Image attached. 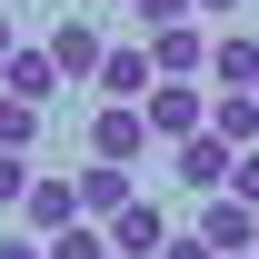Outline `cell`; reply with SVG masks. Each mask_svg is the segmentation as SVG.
<instances>
[{"label":"cell","mask_w":259,"mask_h":259,"mask_svg":"<svg viewBox=\"0 0 259 259\" xmlns=\"http://www.w3.org/2000/svg\"><path fill=\"white\" fill-rule=\"evenodd\" d=\"M150 70H160V80H199V70H209V40H199V20H180V30H150Z\"/></svg>","instance_id":"9c48e42d"},{"label":"cell","mask_w":259,"mask_h":259,"mask_svg":"<svg viewBox=\"0 0 259 259\" xmlns=\"http://www.w3.org/2000/svg\"><path fill=\"white\" fill-rule=\"evenodd\" d=\"M199 239H209V249H220V259H249L259 249V209H249V199H209V209H199Z\"/></svg>","instance_id":"277c9868"},{"label":"cell","mask_w":259,"mask_h":259,"mask_svg":"<svg viewBox=\"0 0 259 259\" xmlns=\"http://www.w3.org/2000/svg\"><path fill=\"white\" fill-rule=\"evenodd\" d=\"M10 50H20V40H10V10H0V70H10Z\"/></svg>","instance_id":"44dd1931"},{"label":"cell","mask_w":259,"mask_h":259,"mask_svg":"<svg viewBox=\"0 0 259 259\" xmlns=\"http://www.w3.org/2000/svg\"><path fill=\"white\" fill-rule=\"evenodd\" d=\"M229 199H249V209H259V150H239V160H229Z\"/></svg>","instance_id":"ac0fdd59"},{"label":"cell","mask_w":259,"mask_h":259,"mask_svg":"<svg viewBox=\"0 0 259 259\" xmlns=\"http://www.w3.org/2000/svg\"><path fill=\"white\" fill-rule=\"evenodd\" d=\"M140 110H150V140H199V130H209V90H199V80H160Z\"/></svg>","instance_id":"7a4b0ae2"},{"label":"cell","mask_w":259,"mask_h":259,"mask_svg":"<svg viewBox=\"0 0 259 259\" xmlns=\"http://www.w3.org/2000/svg\"><path fill=\"white\" fill-rule=\"evenodd\" d=\"M160 259H220V249H209L199 229H169V249H160Z\"/></svg>","instance_id":"d6986e66"},{"label":"cell","mask_w":259,"mask_h":259,"mask_svg":"<svg viewBox=\"0 0 259 259\" xmlns=\"http://www.w3.org/2000/svg\"><path fill=\"white\" fill-rule=\"evenodd\" d=\"M30 140H40V110H30V100H0V150L30 160Z\"/></svg>","instance_id":"9a60e30c"},{"label":"cell","mask_w":259,"mask_h":259,"mask_svg":"<svg viewBox=\"0 0 259 259\" xmlns=\"http://www.w3.org/2000/svg\"><path fill=\"white\" fill-rule=\"evenodd\" d=\"M0 259H50V249H40V239H0Z\"/></svg>","instance_id":"ffe728a7"},{"label":"cell","mask_w":259,"mask_h":259,"mask_svg":"<svg viewBox=\"0 0 259 259\" xmlns=\"http://www.w3.org/2000/svg\"><path fill=\"white\" fill-rule=\"evenodd\" d=\"M229 160H239V150H229L220 130H199V140H180V190L220 199V190H229Z\"/></svg>","instance_id":"5b68a950"},{"label":"cell","mask_w":259,"mask_h":259,"mask_svg":"<svg viewBox=\"0 0 259 259\" xmlns=\"http://www.w3.org/2000/svg\"><path fill=\"white\" fill-rule=\"evenodd\" d=\"M100 100H130V110H140V100L160 90V70H150V40H110V60H100V80H90Z\"/></svg>","instance_id":"3957f363"},{"label":"cell","mask_w":259,"mask_h":259,"mask_svg":"<svg viewBox=\"0 0 259 259\" xmlns=\"http://www.w3.org/2000/svg\"><path fill=\"white\" fill-rule=\"evenodd\" d=\"M209 80H220V90H259V40L249 30H220L209 40Z\"/></svg>","instance_id":"7c38bea8"},{"label":"cell","mask_w":259,"mask_h":259,"mask_svg":"<svg viewBox=\"0 0 259 259\" xmlns=\"http://www.w3.org/2000/svg\"><path fill=\"white\" fill-rule=\"evenodd\" d=\"M110 249H120V259H160L169 249V209H160V199H130L120 220H110Z\"/></svg>","instance_id":"52a82bcc"},{"label":"cell","mask_w":259,"mask_h":259,"mask_svg":"<svg viewBox=\"0 0 259 259\" xmlns=\"http://www.w3.org/2000/svg\"><path fill=\"white\" fill-rule=\"evenodd\" d=\"M180 20H199V0H140V30H180Z\"/></svg>","instance_id":"e0dca14e"},{"label":"cell","mask_w":259,"mask_h":259,"mask_svg":"<svg viewBox=\"0 0 259 259\" xmlns=\"http://www.w3.org/2000/svg\"><path fill=\"white\" fill-rule=\"evenodd\" d=\"M249 259H259V249H249Z\"/></svg>","instance_id":"d4e9b609"},{"label":"cell","mask_w":259,"mask_h":259,"mask_svg":"<svg viewBox=\"0 0 259 259\" xmlns=\"http://www.w3.org/2000/svg\"><path fill=\"white\" fill-rule=\"evenodd\" d=\"M50 90H60V60H50V40H40V50H10V70H0V100H30V110H40Z\"/></svg>","instance_id":"30bf717a"},{"label":"cell","mask_w":259,"mask_h":259,"mask_svg":"<svg viewBox=\"0 0 259 259\" xmlns=\"http://www.w3.org/2000/svg\"><path fill=\"white\" fill-rule=\"evenodd\" d=\"M50 60H60V80H100V60H110V40L80 20V10H60V30H50Z\"/></svg>","instance_id":"ba28073f"},{"label":"cell","mask_w":259,"mask_h":259,"mask_svg":"<svg viewBox=\"0 0 259 259\" xmlns=\"http://www.w3.org/2000/svg\"><path fill=\"white\" fill-rule=\"evenodd\" d=\"M90 160L140 169V160H150V110H130V100H100V120H90Z\"/></svg>","instance_id":"6da1fadb"},{"label":"cell","mask_w":259,"mask_h":259,"mask_svg":"<svg viewBox=\"0 0 259 259\" xmlns=\"http://www.w3.org/2000/svg\"><path fill=\"white\" fill-rule=\"evenodd\" d=\"M110 10H140V0H110Z\"/></svg>","instance_id":"cb8c5ba5"},{"label":"cell","mask_w":259,"mask_h":259,"mask_svg":"<svg viewBox=\"0 0 259 259\" xmlns=\"http://www.w3.org/2000/svg\"><path fill=\"white\" fill-rule=\"evenodd\" d=\"M50 259H120L110 249V220H70L60 239H50Z\"/></svg>","instance_id":"5bb4252c"},{"label":"cell","mask_w":259,"mask_h":259,"mask_svg":"<svg viewBox=\"0 0 259 259\" xmlns=\"http://www.w3.org/2000/svg\"><path fill=\"white\" fill-rule=\"evenodd\" d=\"M209 130L229 150H259V90H209Z\"/></svg>","instance_id":"4fadbf2b"},{"label":"cell","mask_w":259,"mask_h":259,"mask_svg":"<svg viewBox=\"0 0 259 259\" xmlns=\"http://www.w3.org/2000/svg\"><path fill=\"white\" fill-rule=\"evenodd\" d=\"M130 199H140V190H130V169H110V160L80 169V220H120Z\"/></svg>","instance_id":"8fae6325"},{"label":"cell","mask_w":259,"mask_h":259,"mask_svg":"<svg viewBox=\"0 0 259 259\" xmlns=\"http://www.w3.org/2000/svg\"><path fill=\"white\" fill-rule=\"evenodd\" d=\"M30 190H40V169L20 150H0V209H30Z\"/></svg>","instance_id":"2e32d148"},{"label":"cell","mask_w":259,"mask_h":259,"mask_svg":"<svg viewBox=\"0 0 259 259\" xmlns=\"http://www.w3.org/2000/svg\"><path fill=\"white\" fill-rule=\"evenodd\" d=\"M199 10H209V20H229V10H239V0H199Z\"/></svg>","instance_id":"7402d4cb"},{"label":"cell","mask_w":259,"mask_h":259,"mask_svg":"<svg viewBox=\"0 0 259 259\" xmlns=\"http://www.w3.org/2000/svg\"><path fill=\"white\" fill-rule=\"evenodd\" d=\"M20 220H30V239L50 249V239H60V229L80 220V180H60V169H40V190H30V209H20Z\"/></svg>","instance_id":"8992f818"},{"label":"cell","mask_w":259,"mask_h":259,"mask_svg":"<svg viewBox=\"0 0 259 259\" xmlns=\"http://www.w3.org/2000/svg\"><path fill=\"white\" fill-rule=\"evenodd\" d=\"M0 10H30V0H0Z\"/></svg>","instance_id":"603a6c76"}]
</instances>
